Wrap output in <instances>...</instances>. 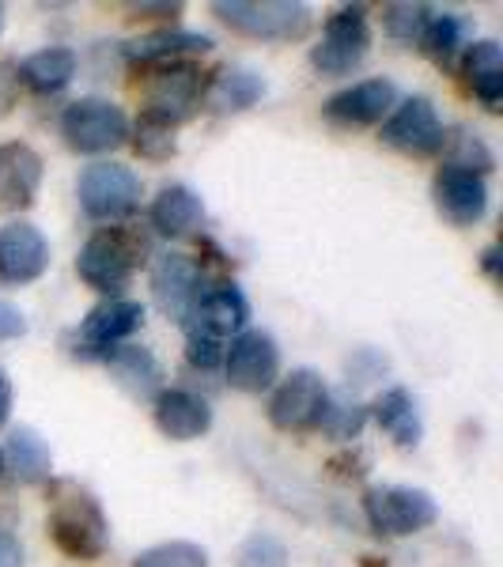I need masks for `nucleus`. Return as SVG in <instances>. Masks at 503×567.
Here are the masks:
<instances>
[{
    "instance_id": "obj_1",
    "label": "nucleus",
    "mask_w": 503,
    "mask_h": 567,
    "mask_svg": "<svg viewBox=\"0 0 503 567\" xmlns=\"http://www.w3.org/2000/svg\"><path fill=\"white\" fill-rule=\"evenodd\" d=\"M50 534L72 560H99L110 548V523L99 499L72 481H58L50 496Z\"/></svg>"
},
{
    "instance_id": "obj_2",
    "label": "nucleus",
    "mask_w": 503,
    "mask_h": 567,
    "mask_svg": "<svg viewBox=\"0 0 503 567\" xmlns=\"http://www.w3.org/2000/svg\"><path fill=\"white\" fill-rule=\"evenodd\" d=\"M213 12L232 31L250 34L261 42H291L304 39L310 27V8L291 0H216Z\"/></svg>"
},
{
    "instance_id": "obj_3",
    "label": "nucleus",
    "mask_w": 503,
    "mask_h": 567,
    "mask_svg": "<svg viewBox=\"0 0 503 567\" xmlns=\"http://www.w3.org/2000/svg\"><path fill=\"white\" fill-rule=\"evenodd\" d=\"M144 243L130 235L125 227H103L84 243L76 258V272L88 288L95 291H117L133 280L136 265H141Z\"/></svg>"
},
{
    "instance_id": "obj_4",
    "label": "nucleus",
    "mask_w": 503,
    "mask_h": 567,
    "mask_svg": "<svg viewBox=\"0 0 503 567\" xmlns=\"http://www.w3.org/2000/svg\"><path fill=\"white\" fill-rule=\"evenodd\" d=\"M61 136L72 152L80 155H103L125 144L130 136V117L110 99H76L61 114Z\"/></svg>"
},
{
    "instance_id": "obj_5",
    "label": "nucleus",
    "mask_w": 503,
    "mask_h": 567,
    "mask_svg": "<svg viewBox=\"0 0 503 567\" xmlns=\"http://www.w3.org/2000/svg\"><path fill=\"white\" fill-rule=\"evenodd\" d=\"M363 511H368L371 529L382 537L420 534V529H428L439 518L435 499L420 488H406V484H379V488H368Z\"/></svg>"
},
{
    "instance_id": "obj_6",
    "label": "nucleus",
    "mask_w": 503,
    "mask_h": 567,
    "mask_svg": "<svg viewBox=\"0 0 503 567\" xmlns=\"http://www.w3.org/2000/svg\"><path fill=\"white\" fill-rule=\"evenodd\" d=\"M368 45H371L368 8L349 4L326 20L322 42L310 50V65L322 72V76H345V72H352L368 58Z\"/></svg>"
},
{
    "instance_id": "obj_7",
    "label": "nucleus",
    "mask_w": 503,
    "mask_h": 567,
    "mask_svg": "<svg viewBox=\"0 0 503 567\" xmlns=\"http://www.w3.org/2000/svg\"><path fill=\"white\" fill-rule=\"evenodd\" d=\"M80 205L91 219H125L136 213L141 205V178H136L133 167H122V163H91V167L80 175Z\"/></svg>"
},
{
    "instance_id": "obj_8",
    "label": "nucleus",
    "mask_w": 503,
    "mask_h": 567,
    "mask_svg": "<svg viewBox=\"0 0 503 567\" xmlns=\"http://www.w3.org/2000/svg\"><path fill=\"white\" fill-rule=\"evenodd\" d=\"M326 413H329V390H326L322 374L310 368L291 371L269 401V420L280 432H310V427H322Z\"/></svg>"
},
{
    "instance_id": "obj_9",
    "label": "nucleus",
    "mask_w": 503,
    "mask_h": 567,
    "mask_svg": "<svg viewBox=\"0 0 503 567\" xmlns=\"http://www.w3.org/2000/svg\"><path fill=\"white\" fill-rule=\"evenodd\" d=\"M201 91H205V84H201V72L189 65V61L152 65L148 87H144V103H148L144 114L175 130L178 122H186V117L197 110Z\"/></svg>"
},
{
    "instance_id": "obj_10",
    "label": "nucleus",
    "mask_w": 503,
    "mask_h": 567,
    "mask_svg": "<svg viewBox=\"0 0 503 567\" xmlns=\"http://www.w3.org/2000/svg\"><path fill=\"white\" fill-rule=\"evenodd\" d=\"M224 368H227V382L243 393H261L277 382L280 371V352L277 341L261 329H250V333H239L232 341V349L224 352Z\"/></svg>"
},
{
    "instance_id": "obj_11",
    "label": "nucleus",
    "mask_w": 503,
    "mask_h": 567,
    "mask_svg": "<svg viewBox=\"0 0 503 567\" xmlns=\"http://www.w3.org/2000/svg\"><path fill=\"white\" fill-rule=\"evenodd\" d=\"M382 141H387L390 148L424 159V155H435L443 148L446 133H443V122H439L435 106L428 103V99H406V103L390 114V122L382 125Z\"/></svg>"
},
{
    "instance_id": "obj_12",
    "label": "nucleus",
    "mask_w": 503,
    "mask_h": 567,
    "mask_svg": "<svg viewBox=\"0 0 503 567\" xmlns=\"http://www.w3.org/2000/svg\"><path fill=\"white\" fill-rule=\"evenodd\" d=\"M432 197L443 219H451L454 227H473L489 213V186H484V175L465 171V167H451V163L439 167V175L432 182Z\"/></svg>"
},
{
    "instance_id": "obj_13",
    "label": "nucleus",
    "mask_w": 503,
    "mask_h": 567,
    "mask_svg": "<svg viewBox=\"0 0 503 567\" xmlns=\"http://www.w3.org/2000/svg\"><path fill=\"white\" fill-rule=\"evenodd\" d=\"M50 269V243L34 224H4L0 227V280L31 284Z\"/></svg>"
},
{
    "instance_id": "obj_14",
    "label": "nucleus",
    "mask_w": 503,
    "mask_h": 567,
    "mask_svg": "<svg viewBox=\"0 0 503 567\" xmlns=\"http://www.w3.org/2000/svg\"><path fill=\"white\" fill-rule=\"evenodd\" d=\"M42 186V155L31 144H0V213H23Z\"/></svg>"
},
{
    "instance_id": "obj_15",
    "label": "nucleus",
    "mask_w": 503,
    "mask_h": 567,
    "mask_svg": "<svg viewBox=\"0 0 503 567\" xmlns=\"http://www.w3.org/2000/svg\"><path fill=\"white\" fill-rule=\"evenodd\" d=\"M394 84L390 80H360V84L337 91L326 103V117L337 125H349V130H360V125H374L387 117V110L394 106Z\"/></svg>"
},
{
    "instance_id": "obj_16",
    "label": "nucleus",
    "mask_w": 503,
    "mask_h": 567,
    "mask_svg": "<svg viewBox=\"0 0 503 567\" xmlns=\"http://www.w3.org/2000/svg\"><path fill=\"white\" fill-rule=\"evenodd\" d=\"M152 291L171 318H186L201 296V265L186 254H163L152 269Z\"/></svg>"
},
{
    "instance_id": "obj_17",
    "label": "nucleus",
    "mask_w": 503,
    "mask_h": 567,
    "mask_svg": "<svg viewBox=\"0 0 503 567\" xmlns=\"http://www.w3.org/2000/svg\"><path fill=\"white\" fill-rule=\"evenodd\" d=\"M189 318H194V333H205V337L224 341L227 333H239V329L246 326V318H250V303H246L243 288H235V284H213V288L197 296Z\"/></svg>"
},
{
    "instance_id": "obj_18",
    "label": "nucleus",
    "mask_w": 503,
    "mask_h": 567,
    "mask_svg": "<svg viewBox=\"0 0 503 567\" xmlns=\"http://www.w3.org/2000/svg\"><path fill=\"white\" fill-rule=\"evenodd\" d=\"M155 427L175 443H189L213 427V409L189 390H163L155 398Z\"/></svg>"
},
{
    "instance_id": "obj_19",
    "label": "nucleus",
    "mask_w": 503,
    "mask_h": 567,
    "mask_svg": "<svg viewBox=\"0 0 503 567\" xmlns=\"http://www.w3.org/2000/svg\"><path fill=\"white\" fill-rule=\"evenodd\" d=\"M144 326V307L133 303V299H110V303L95 307L80 326V337L91 344V349H114L117 341L133 337L136 329Z\"/></svg>"
},
{
    "instance_id": "obj_20",
    "label": "nucleus",
    "mask_w": 503,
    "mask_h": 567,
    "mask_svg": "<svg viewBox=\"0 0 503 567\" xmlns=\"http://www.w3.org/2000/svg\"><path fill=\"white\" fill-rule=\"evenodd\" d=\"M213 50V39L208 34H194V31H152L144 39H133L125 45V58L136 61V65H171L178 58H189V53H208Z\"/></svg>"
},
{
    "instance_id": "obj_21",
    "label": "nucleus",
    "mask_w": 503,
    "mask_h": 567,
    "mask_svg": "<svg viewBox=\"0 0 503 567\" xmlns=\"http://www.w3.org/2000/svg\"><path fill=\"white\" fill-rule=\"evenodd\" d=\"M205 106L213 114H239V110H250L258 99L265 95V80L254 69H219L213 76V84L205 91Z\"/></svg>"
},
{
    "instance_id": "obj_22",
    "label": "nucleus",
    "mask_w": 503,
    "mask_h": 567,
    "mask_svg": "<svg viewBox=\"0 0 503 567\" xmlns=\"http://www.w3.org/2000/svg\"><path fill=\"white\" fill-rule=\"evenodd\" d=\"M76 76V53L69 45H50V50H39L16 69V80L27 84L39 95H58L61 87H69V80Z\"/></svg>"
},
{
    "instance_id": "obj_23",
    "label": "nucleus",
    "mask_w": 503,
    "mask_h": 567,
    "mask_svg": "<svg viewBox=\"0 0 503 567\" xmlns=\"http://www.w3.org/2000/svg\"><path fill=\"white\" fill-rule=\"evenodd\" d=\"M205 219V205L189 186H167L152 200V227L167 239H182Z\"/></svg>"
},
{
    "instance_id": "obj_24",
    "label": "nucleus",
    "mask_w": 503,
    "mask_h": 567,
    "mask_svg": "<svg viewBox=\"0 0 503 567\" xmlns=\"http://www.w3.org/2000/svg\"><path fill=\"white\" fill-rule=\"evenodd\" d=\"M374 420H379V427L394 439L398 446H417L420 435H424V424H420V413H417V401H413V393H409L406 386L387 390L379 401H374Z\"/></svg>"
},
{
    "instance_id": "obj_25",
    "label": "nucleus",
    "mask_w": 503,
    "mask_h": 567,
    "mask_svg": "<svg viewBox=\"0 0 503 567\" xmlns=\"http://www.w3.org/2000/svg\"><path fill=\"white\" fill-rule=\"evenodd\" d=\"M465 80H470L473 95L489 110H500L503 99V50L500 42H473L465 53Z\"/></svg>"
},
{
    "instance_id": "obj_26",
    "label": "nucleus",
    "mask_w": 503,
    "mask_h": 567,
    "mask_svg": "<svg viewBox=\"0 0 503 567\" xmlns=\"http://www.w3.org/2000/svg\"><path fill=\"white\" fill-rule=\"evenodd\" d=\"M8 465H12V473L23 484H39L50 477V465H53L50 446H45V439L39 432L20 427V432H12V439H8Z\"/></svg>"
},
{
    "instance_id": "obj_27",
    "label": "nucleus",
    "mask_w": 503,
    "mask_h": 567,
    "mask_svg": "<svg viewBox=\"0 0 503 567\" xmlns=\"http://www.w3.org/2000/svg\"><path fill=\"white\" fill-rule=\"evenodd\" d=\"M465 34H470V23L462 20V16L454 12H432V20H428V31H424V50L432 53L439 65H451L454 53L465 45Z\"/></svg>"
},
{
    "instance_id": "obj_28",
    "label": "nucleus",
    "mask_w": 503,
    "mask_h": 567,
    "mask_svg": "<svg viewBox=\"0 0 503 567\" xmlns=\"http://www.w3.org/2000/svg\"><path fill=\"white\" fill-rule=\"evenodd\" d=\"M432 12H435V8H428V4H413V0H398V4H387V8H382V27H387L390 39L413 45V42L424 39Z\"/></svg>"
},
{
    "instance_id": "obj_29",
    "label": "nucleus",
    "mask_w": 503,
    "mask_h": 567,
    "mask_svg": "<svg viewBox=\"0 0 503 567\" xmlns=\"http://www.w3.org/2000/svg\"><path fill=\"white\" fill-rule=\"evenodd\" d=\"M133 567H208V553L194 542H163L144 548Z\"/></svg>"
},
{
    "instance_id": "obj_30",
    "label": "nucleus",
    "mask_w": 503,
    "mask_h": 567,
    "mask_svg": "<svg viewBox=\"0 0 503 567\" xmlns=\"http://www.w3.org/2000/svg\"><path fill=\"white\" fill-rule=\"evenodd\" d=\"M110 368L122 382H133L136 393H144L155 382V360L144 349H110Z\"/></svg>"
},
{
    "instance_id": "obj_31",
    "label": "nucleus",
    "mask_w": 503,
    "mask_h": 567,
    "mask_svg": "<svg viewBox=\"0 0 503 567\" xmlns=\"http://www.w3.org/2000/svg\"><path fill=\"white\" fill-rule=\"evenodd\" d=\"M136 152L148 155V159H167V155H175V130L144 114L136 122Z\"/></svg>"
},
{
    "instance_id": "obj_32",
    "label": "nucleus",
    "mask_w": 503,
    "mask_h": 567,
    "mask_svg": "<svg viewBox=\"0 0 503 567\" xmlns=\"http://www.w3.org/2000/svg\"><path fill=\"white\" fill-rule=\"evenodd\" d=\"M239 567H288V548L273 534H254L239 548Z\"/></svg>"
},
{
    "instance_id": "obj_33",
    "label": "nucleus",
    "mask_w": 503,
    "mask_h": 567,
    "mask_svg": "<svg viewBox=\"0 0 503 567\" xmlns=\"http://www.w3.org/2000/svg\"><path fill=\"white\" fill-rule=\"evenodd\" d=\"M186 360L194 363V368H216L219 360H224V344L216 341V337H205V333H194L189 329L186 337Z\"/></svg>"
},
{
    "instance_id": "obj_34",
    "label": "nucleus",
    "mask_w": 503,
    "mask_h": 567,
    "mask_svg": "<svg viewBox=\"0 0 503 567\" xmlns=\"http://www.w3.org/2000/svg\"><path fill=\"white\" fill-rule=\"evenodd\" d=\"M451 167H465V171H478V175H484V171L492 167V152L484 148V141H478V136L462 133L459 136V155H454Z\"/></svg>"
},
{
    "instance_id": "obj_35",
    "label": "nucleus",
    "mask_w": 503,
    "mask_h": 567,
    "mask_svg": "<svg viewBox=\"0 0 503 567\" xmlns=\"http://www.w3.org/2000/svg\"><path fill=\"white\" fill-rule=\"evenodd\" d=\"M27 333V318L23 310L8 299H0V341H16V337Z\"/></svg>"
},
{
    "instance_id": "obj_36",
    "label": "nucleus",
    "mask_w": 503,
    "mask_h": 567,
    "mask_svg": "<svg viewBox=\"0 0 503 567\" xmlns=\"http://www.w3.org/2000/svg\"><path fill=\"white\" fill-rule=\"evenodd\" d=\"M0 567H23V545L12 529L0 526Z\"/></svg>"
},
{
    "instance_id": "obj_37",
    "label": "nucleus",
    "mask_w": 503,
    "mask_h": 567,
    "mask_svg": "<svg viewBox=\"0 0 503 567\" xmlns=\"http://www.w3.org/2000/svg\"><path fill=\"white\" fill-rule=\"evenodd\" d=\"M16 69L12 65H0V114H8L12 110V103H16Z\"/></svg>"
},
{
    "instance_id": "obj_38",
    "label": "nucleus",
    "mask_w": 503,
    "mask_h": 567,
    "mask_svg": "<svg viewBox=\"0 0 503 567\" xmlns=\"http://www.w3.org/2000/svg\"><path fill=\"white\" fill-rule=\"evenodd\" d=\"M8 413H12V382H8V374L0 371V427H4Z\"/></svg>"
},
{
    "instance_id": "obj_39",
    "label": "nucleus",
    "mask_w": 503,
    "mask_h": 567,
    "mask_svg": "<svg viewBox=\"0 0 503 567\" xmlns=\"http://www.w3.org/2000/svg\"><path fill=\"white\" fill-rule=\"evenodd\" d=\"M133 12H155V16H178L182 4H133Z\"/></svg>"
},
{
    "instance_id": "obj_40",
    "label": "nucleus",
    "mask_w": 503,
    "mask_h": 567,
    "mask_svg": "<svg viewBox=\"0 0 503 567\" xmlns=\"http://www.w3.org/2000/svg\"><path fill=\"white\" fill-rule=\"evenodd\" d=\"M484 269H489V277H496V269H500V250H496V246H489V250H484Z\"/></svg>"
},
{
    "instance_id": "obj_41",
    "label": "nucleus",
    "mask_w": 503,
    "mask_h": 567,
    "mask_svg": "<svg viewBox=\"0 0 503 567\" xmlns=\"http://www.w3.org/2000/svg\"><path fill=\"white\" fill-rule=\"evenodd\" d=\"M0 31H4V8H0Z\"/></svg>"
},
{
    "instance_id": "obj_42",
    "label": "nucleus",
    "mask_w": 503,
    "mask_h": 567,
    "mask_svg": "<svg viewBox=\"0 0 503 567\" xmlns=\"http://www.w3.org/2000/svg\"><path fill=\"white\" fill-rule=\"evenodd\" d=\"M0 473H4V454H0Z\"/></svg>"
}]
</instances>
